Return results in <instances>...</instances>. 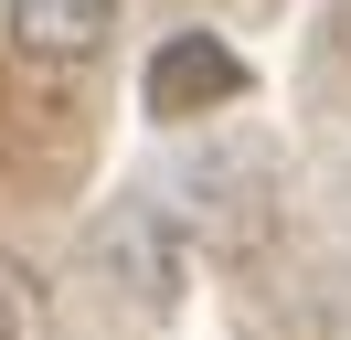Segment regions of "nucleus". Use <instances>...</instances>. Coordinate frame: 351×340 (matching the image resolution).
<instances>
[{"label": "nucleus", "mask_w": 351, "mask_h": 340, "mask_svg": "<svg viewBox=\"0 0 351 340\" xmlns=\"http://www.w3.org/2000/svg\"><path fill=\"white\" fill-rule=\"evenodd\" d=\"M86 276H96L128 319H171V298H181V212H160V202H107V212L86 223Z\"/></svg>", "instance_id": "f257e3e1"}, {"label": "nucleus", "mask_w": 351, "mask_h": 340, "mask_svg": "<svg viewBox=\"0 0 351 340\" xmlns=\"http://www.w3.org/2000/svg\"><path fill=\"white\" fill-rule=\"evenodd\" d=\"M245 85H256V75H245V53L223 32H160L138 96H149V117H213V106H234Z\"/></svg>", "instance_id": "f03ea898"}, {"label": "nucleus", "mask_w": 351, "mask_h": 340, "mask_svg": "<svg viewBox=\"0 0 351 340\" xmlns=\"http://www.w3.org/2000/svg\"><path fill=\"white\" fill-rule=\"evenodd\" d=\"M0 32L32 64H86V53H107L117 0H0Z\"/></svg>", "instance_id": "7ed1b4c3"}, {"label": "nucleus", "mask_w": 351, "mask_h": 340, "mask_svg": "<svg viewBox=\"0 0 351 340\" xmlns=\"http://www.w3.org/2000/svg\"><path fill=\"white\" fill-rule=\"evenodd\" d=\"M0 340H22V287H11V266H0Z\"/></svg>", "instance_id": "20e7f679"}]
</instances>
